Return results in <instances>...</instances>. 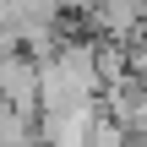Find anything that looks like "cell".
Instances as JSON below:
<instances>
[{
    "label": "cell",
    "mask_w": 147,
    "mask_h": 147,
    "mask_svg": "<svg viewBox=\"0 0 147 147\" xmlns=\"http://www.w3.org/2000/svg\"><path fill=\"white\" fill-rule=\"evenodd\" d=\"M0 104H11L16 115H38V60L33 55L0 60Z\"/></svg>",
    "instance_id": "1"
},
{
    "label": "cell",
    "mask_w": 147,
    "mask_h": 147,
    "mask_svg": "<svg viewBox=\"0 0 147 147\" xmlns=\"http://www.w3.org/2000/svg\"><path fill=\"white\" fill-rule=\"evenodd\" d=\"M87 16H93V33L104 44H131L142 33V0H93Z\"/></svg>",
    "instance_id": "2"
},
{
    "label": "cell",
    "mask_w": 147,
    "mask_h": 147,
    "mask_svg": "<svg viewBox=\"0 0 147 147\" xmlns=\"http://www.w3.org/2000/svg\"><path fill=\"white\" fill-rule=\"evenodd\" d=\"M125 76L147 87V33H136V38L125 44Z\"/></svg>",
    "instance_id": "3"
}]
</instances>
